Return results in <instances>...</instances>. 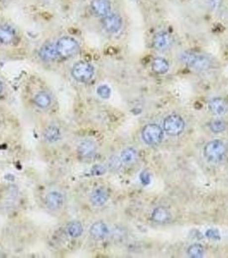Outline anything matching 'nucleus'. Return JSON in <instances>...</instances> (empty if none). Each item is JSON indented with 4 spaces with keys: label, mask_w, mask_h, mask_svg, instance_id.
<instances>
[{
    "label": "nucleus",
    "mask_w": 228,
    "mask_h": 258,
    "mask_svg": "<svg viewBox=\"0 0 228 258\" xmlns=\"http://www.w3.org/2000/svg\"><path fill=\"white\" fill-rule=\"evenodd\" d=\"M178 60L182 64L190 67L195 72H205L212 67L213 61L206 54L197 52L184 51L178 55Z\"/></svg>",
    "instance_id": "1"
},
{
    "label": "nucleus",
    "mask_w": 228,
    "mask_h": 258,
    "mask_svg": "<svg viewBox=\"0 0 228 258\" xmlns=\"http://www.w3.org/2000/svg\"><path fill=\"white\" fill-rule=\"evenodd\" d=\"M227 153L225 143L220 140H211L205 145L203 149V155L207 161L210 163H218L222 161Z\"/></svg>",
    "instance_id": "2"
},
{
    "label": "nucleus",
    "mask_w": 228,
    "mask_h": 258,
    "mask_svg": "<svg viewBox=\"0 0 228 258\" xmlns=\"http://www.w3.org/2000/svg\"><path fill=\"white\" fill-rule=\"evenodd\" d=\"M58 56L63 59H68L75 56L80 50L79 42L70 36H63L56 42Z\"/></svg>",
    "instance_id": "3"
},
{
    "label": "nucleus",
    "mask_w": 228,
    "mask_h": 258,
    "mask_svg": "<svg viewBox=\"0 0 228 258\" xmlns=\"http://www.w3.org/2000/svg\"><path fill=\"white\" fill-rule=\"evenodd\" d=\"M73 78L80 83H88L95 75V67L87 61H80L71 69Z\"/></svg>",
    "instance_id": "4"
},
{
    "label": "nucleus",
    "mask_w": 228,
    "mask_h": 258,
    "mask_svg": "<svg viewBox=\"0 0 228 258\" xmlns=\"http://www.w3.org/2000/svg\"><path fill=\"white\" fill-rule=\"evenodd\" d=\"M142 138L144 143L149 146H158L163 140L164 132L159 125L156 123H150L146 125L143 128Z\"/></svg>",
    "instance_id": "5"
},
{
    "label": "nucleus",
    "mask_w": 228,
    "mask_h": 258,
    "mask_svg": "<svg viewBox=\"0 0 228 258\" xmlns=\"http://www.w3.org/2000/svg\"><path fill=\"white\" fill-rule=\"evenodd\" d=\"M185 128V122L180 115H168L163 122V128L168 135L177 136L183 133Z\"/></svg>",
    "instance_id": "6"
},
{
    "label": "nucleus",
    "mask_w": 228,
    "mask_h": 258,
    "mask_svg": "<svg viewBox=\"0 0 228 258\" xmlns=\"http://www.w3.org/2000/svg\"><path fill=\"white\" fill-rule=\"evenodd\" d=\"M102 25L105 30L110 34L118 32L123 26V20L119 15L116 13H110L102 19Z\"/></svg>",
    "instance_id": "7"
},
{
    "label": "nucleus",
    "mask_w": 228,
    "mask_h": 258,
    "mask_svg": "<svg viewBox=\"0 0 228 258\" xmlns=\"http://www.w3.org/2000/svg\"><path fill=\"white\" fill-rule=\"evenodd\" d=\"M97 145L92 140H84L77 147V154L82 160H91L97 153Z\"/></svg>",
    "instance_id": "8"
},
{
    "label": "nucleus",
    "mask_w": 228,
    "mask_h": 258,
    "mask_svg": "<svg viewBox=\"0 0 228 258\" xmlns=\"http://www.w3.org/2000/svg\"><path fill=\"white\" fill-rule=\"evenodd\" d=\"M39 57L46 62H53L58 57L56 43L48 42L42 45L39 50Z\"/></svg>",
    "instance_id": "9"
},
{
    "label": "nucleus",
    "mask_w": 228,
    "mask_h": 258,
    "mask_svg": "<svg viewBox=\"0 0 228 258\" xmlns=\"http://www.w3.org/2000/svg\"><path fill=\"white\" fill-rule=\"evenodd\" d=\"M209 109L213 115L223 116L228 113V102L223 97H214L209 102Z\"/></svg>",
    "instance_id": "10"
},
{
    "label": "nucleus",
    "mask_w": 228,
    "mask_h": 258,
    "mask_svg": "<svg viewBox=\"0 0 228 258\" xmlns=\"http://www.w3.org/2000/svg\"><path fill=\"white\" fill-rule=\"evenodd\" d=\"M171 45V36L166 31H160V32L156 33L153 38V46L157 51H167L170 48Z\"/></svg>",
    "instance_id": "11"
},
{
    "label": "nucleus",
    "mask_w": 228,
    "mask_h": 258,
    "mask_svg": "<svg viewBox=\"0 0 228 258\" xmlns=\"http://www.w3.org/2000/svg\"><path fill=\"white\" fill-rule=\"evenodd\" d=\"M109 193L104 187H99L93 190L89 196V201L95 207H102L108 202Z\"/></svg>",
    "instance_id": "12"
},
{
    "label": "nucleus",
    "mask_w": 228,
    "mask_h": 258,
    "mask_svg": "<svg viewBox=\"0 0 228 258\" xmlns=\"http://www.w3.org/2000/svg\"><path fill=\"white\" fill-rule=\"evenodd\" d=\"M63 202H64V198L60 192H49L46 196V206L49 210H59L63 207Z\"/></svg>",
    "instance_id": "13"
},
{
    "label": "nucleus",
    "mask_w": 228,
    "mask_h": 258,
    "mask_svg": "<svg viewBox=\"0 0 228 258\" xmlns=\"http://www.w3.org/2000/svg\"><path fill=\"white\" fill-rule=\"evenodd\" d=\"M111 3L109 0H93L91 10L95 16L105 17L111 13Z\"/></svg>",
    "instance_id": "14"
},
{
    "label": "nucleus",
    "mask_w": 228,
    "mask_h": 258,
    "mask_svg": "<svg viewBox=\"0 0 228 258\" xmlns=\"http://www.w3.org/2000/svg\"><path fill=\"white\" fill-rule=\"evenodd\" d=\"M16 29L9 23L0 24V43L10 44L16 39Z\"/></svg>",
    "instance_id": "15"
},
{
    "label": "nucleus",
    "mask_w": 228,
    "mask_h": 258,
    "mask_svg": "<svg viewBox=\"0 0 228 258\" xmlns=\"http://www.w3.org/2000/svg\"><path fill=\"white\" fill-rule=\"evenodd\" d=\"M89 233L93 239H96V240H102L109 234V229H108V225L105 223L104 221L99 220L91 226L89 229Z\"/></svg>",
    "instance_id": "16"
},
{
    "label": "nucleus",
    "mask_w": 228,
    "mask_h": 258,
    "mask_svg": "<svg viewBox=\"0 0 228 258\" xmlns=\"http://www.w3.org/2000/svg\"><path fill=\"white\" fill-rule=\"evenodd\" d=\"M151 218L156 223L165 224L171 220V214L166 207H157L153 210Z\"/></svg>",
    "instance_id": "17"
},
{
    "label": "nucleus",
    "mask_w": 228,
    "mask_h": 258,
    "mask_svg": "<svg viewBox=\"0 0 228 258\" xmlns=\"http://www.w3.org/2000/svg\"><path fill=\"white\" fill-rule=\"evenodd\" d=\"M43 135L49 143H55L61 139V131L56 125H49L45 128Z\"/></svg>",
    "instance_id": "18"
},
{
    "label": "nucleus",
    "mask_w": 228,
    "mask_h": 258,
    "mask_svg": "<svg viewBox=\"0 0 228 258\" xmlns=\"http://www.w3.org/2000/svg\"><path fill=\"white\" fill-rule=\"evenodd\" d=\"M52 96L47 91H40L35 95L34 102L40 108H48L52 104Z\"/></svg>",
    "instance_id": "19"
},
{
    "label": "nucleus",
    "mask_w": 228,
    "mask_h": 258,
    "mask_svg": "<svg viewBox=\"0 0 228 258\" xmlns=\"http://www.w3.org/2000/svg\"><path fill=\"white\" fill-rule=\"evenodd\" d=\"M66 231L67 233L69 234V236L76 239V238H79L83 235V226L79 221L73 220L67 225Z\"/></svg>",
    "instance_id": "20"
},
{
    "label": "nucleus",
    "mask_w": 228,
    "mask_h": 258,
    "mask_svg": "<svg viewBox=\"0 0 228 258\" xmlns=\"http://www.w3.org/2000/svg\"><path fill=\"white\" fill-rule=\"evenodd\" d=\"M170 66L164 58H156L152 63V69L157 74H166L169 71Z\"/></svg>",
    "instance_id": "21"
},
{
    "label": "nucleus",
    "mask_w": 228,
    "mask_h": 258,
    "mask_svg": "<svg viewBox=\"0 0 228 258\" xmlns=\"http://www.w3.org/2000/svg\"><path fill=\"white\" fill-rule=\"evenodd\" d=\"M120 159L124 165L134 164L137 160V152H136V149H134L132 147L125 148L121 153Z\"/></svg>",
    "instance_id": "22"
},
{
    "label": "nucleus",
    "mask_w": 228,
    "mask_h": 258,
    "mask_svg": "<svg viewBox=\"0 0 228 258\" xmlns=\"http://www.w3.org/2000/svg\"><path fill=\"white\" fill-rule=\"evenodd\" d=\"M187 255L191 258H201L204 255V248L201 244H193L187 250Z\"/></svg>",
    "instance_id": "23"
},
{
    "label": "nucleus",
    "mask_w": 228,
    "mask_h": 258,
    "mask_svg": "<svg viewBox=\"0 0 228 258\" xmlns=\"http://www.w3.org/2000/svg\"><path fill=\"white\" fill-rule=\"evenodd\" d=\"M209 128L215 134H220L227 129V124L222 120H215L209 123Z\"/></svg>",
    "instance_id": "24"
},
{
    "label": "nucleus",
    "mask_w": 228,
    "mask_h": 258,
    "mask_svg": "<svg viewBox=\"0 0 228 258\" xmlns=\"http://www.w3.org/2000/svg\"><path fill=\"white\" fill-rule=\"evenodd\" d=\"M108 164L109 169L114 171V172H117L120 169L121 166L123 165V162H122L120 158H118L117 156H112L109 158Z\"/></svg>",
    "instance_id": "25"
},
{
    "label": "nucleus",
    "mask_w": 228,
    "mask_h": 258,
    "mask_svg": "<svg viewBox=\"0 0 228 258\" xmlns=\"http://www.w3.org/2000/svg\"><path fill=\"white\" fill-rule=\"evenodd\" d=\"M97 94L103 99H108L111 96V89L106 85L99 86L97 89Z\"/></svg>",
    "instance_id": "26"
},
{
    "label": "nucleus",
    "mask_w": 228,
    "mask_h": 258,
    "mask_svg": "<svg viewBox=\"0 0 228 258\" xmlns=\"http://www.w3.org/2000/svg\"><path fill=\"white\" fill-rule=\"evenodd\" d=\"M205 236L210 240H213V241H220L221 240V235H220V233L217 229L211 228V229L208 230L205 233Z\"/></svg>",
    "instance_id": "27"
},
{
    "label": "nucleus",
    "mask_w": 228,
    "mask_h": 258,
    "mask_svg": "<svg viewBox=\"0 0 228 258\" xmlns=\"http://www.w3.org/2000/svg\"><path fill=\"white\" fill-rule=\"evenodd\" d=\"M140 181L143 186H148L151 182V174L148 171H144L140 174Z\"/></svg>",
    "instance_id": "28"
},
{
    "label": "nucleus",
    "mask_w": 228,
    "mask_h": 258,
    "mask_svg": "<svg viewBox=\"0 0 228 258\" xmlns=\"http://www.w3.org/2000/svg\"><path fill=\"white\" fill-rule=\"evenodd\" d=\"M106 172H107V169L105 168L104 166H101V165H95L91 169V174L94 175H104Z\"/></svg>",
    "instance_id": "29"
},
{
    "label": "nucleus",
    "mask_w": 228,
    "mask_h": 258,
    "mask_svg": "<svg viewBox=\"0 0 228 258\" xmlns=\"http://www.w3.org/2000/svg\"><path fill=\"white\" fill-rule=\"evenodd\" d=\"M3 85L1 81H0V93L2 92L3 91Z\"/></svg>",
    "instance_id": "30"
}]
</instances>
